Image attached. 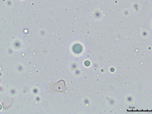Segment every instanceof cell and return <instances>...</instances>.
Instances as JSON below:
<instances>
[{
    "instance_id": "6da1fadb",
    "label": "cell",
    "mask_w": 152,
    "mask_h": 114,
    "mask_svg": "<svg viewBox=\"0 0 152 114\" xmlns=\"http://www.w3.org/2000/svg\"><path fill=\"white\" fill-rule=\"evenodd\" d=\"M48 88L50 91L56 92H65L66 90L65 82L63 80L49 85Z\"/></svg>"
}]
</instances>
